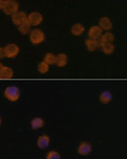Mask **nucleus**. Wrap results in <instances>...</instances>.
<instances>
[{
    "mask_svg": "<svg viewBox=\"0 0 127 159\" xmlns=\"http://www.w3.org/2000/svg\"><path fill=\"white\" fill-rule=\"evenodd\" d=\"M92 150H93V148H92L91 143L87 141H83L79 144L77 152L80 156H88L91 153Z\"/></svg>",
    "mask_w": 127,
    "mask_h": 159,
    "instance_id": "7",
    "label": "nucleus"
},
{
    "mask_svg": "<svg viewBox=\"0 0 127 159\" xmlns=\"http://www.w3.org/2000/svg\"><path fill=\"white\" fill-rule=\"evenodd\" d=\"M114 35L111 32H106L105 34H102L100 37V43H112L114 42Z\"/></svg>",
    "mask_w": 127,
    "mask_h": 159,
    "instance_id": "18",
    "label": "nucleus"
},
{
    "mask_svg": "<svg viewBox=\"0 0 127 159\" xmlns=\"http://www.w3.org/2000/svg\"><path fill=\"white\" fill-rule=\"evenodd\" d=\"M31 25L26 21L25 23H24V24H22L21 25L18 26V31L22 35H27V34H29V32L31 31Z\"/></svg>",
    "mask_w": 127,
    "mask_h": 159,
    "instance_id": "19",
    "label": "nucleus"
},
{
    "mask_svg": "<svg viewBox=\"0 0 127 159\" xmlns=\"http://www.w3.org/2000/svg\"><path fill=\"white\" fill-rule=\"evenodd\" d=\"M27 17H28V16H27V14L25 12L22 11H18L11 16L12 23L18 27L19 25L24 24L27 21Z\"/></svg>",
    "mask_w": 127,
    "mask_h": 159,
    "instance_id": "6",
    "label": "nucleus"
},
{
    "mask_svg": "<svg viewBox=\"0 0 127 159\" xmlns=\"http://www.w3.org/2000/svg\"><path fill=\"white\" fill-rule=\"evenodd\" d=\"M49 70V65L47 64L45 61H41L39 64H38V66H37V71L38 73H40L41 75H45V74H47Z\"/></svg>",
    "mask_w": 127,
    "mask_h": 159,
    "instance_id": "21",
    "label": "nucleus"
},
{
    "mask_svg": "<svg viewBox=\"0 0 127 159\" xmlns=\"http://www.w3.org/2000/svg\"><path fill=\"white\" fill-rule=\"evenodd\" d=\"M18 9H19V5L16 0H8L1 8V10L4 11V14L8 16H12L13 14H15L16 11H19Z\"/></svg>",
    "mask_w": 127,
    "mask_h": 159,
    "instance_id": "3",
    "label": "nucleus"
},
{
    "mask_svg": "<svg viewBox=\"0 0 127 159\" xmlns=\"http://www.w3.org/2000/svg\"><path fill=\"white\" fill-rule=\"evenodd\" d=\"M43 61H45L46 63L48 64L49 66L50 65H55L56 62V56L55 54H53V53L48 52L44 56Z\"/></svg>",
    "mask_w": 127,
    "mask_h": 159,
    "instance_id": "20",
    "label": "nucleus"
},
{
    "mask_svg": "<svg viewBox=\"0 0 127 159\" xmlns=\"http://www.w3.org/2000/svg\"><path fill=\"white\" fill-rule=\"evenodd\" d=\"M49 143H50V138L48 135L40 136V137H38L37 141H36L37 147L41 150H44V149L48 148Z\"/></svg>",
    "mask_w": 127,
    "mask_h": 159,
    "instance_id": "9",
    "label": "nucleus"
},
{
    "mask_svg": "<svg viewBox=\"0 0 127 159\" xmlns=\"http://www.w3.org/2000/svg\"><path fill=\"white\" fill-rule=\"evenodd\" d=\"M100 47H101V50L105 55L107 56H110L111 55L114 49H115V46L113 43H100Z\"/></svg>",
    "mask_w": 127,
    "mask_h": 159,
    "instance_id": "16",
    "label": "nucleus"
},
{
    "mask_svg": "<svg viewBox=\"0 0 127 159\" xmlns=\"http://www.w3.org/2000/svg\"><path fill=\"white\" fill-rule=\"evenodd\" d=\"M14 76V71L11 68L3 66L0 70V79H11Z\"/></svg>",
    "mask_w": 127,
    "mask_h": 159,
    "instance_id": "11",
    "label": "nucleus"
},
{
    "mask_svg": "<svg viewBox=\"0 0 127 159\" xmlns=\"http://www.w3.org/2000/svg\"><path fill=\"white\" fill-rule=\"evenodd\" d=\"M4 97L11 102H16L20 98L21 92L20 89L16 86H10L4 89Z\"/></svg>",
    "mask_w": 127,
    "mask_h": 159,
    "instance_id": "1",
    "label": "nucleus"
},
{
    "mask_svg": "<svg viewBox=\"0 0 127 159\" xmlns=\"http://www.w3.org/2000/svg\"><path fill=\"white\" fill-rule=\"evenodd\" d=\"M2 68H3V64H2V63H1V62H0V70L2 69Z\"/></svg>",
    "mask_w": 127,
    "mask_h": 159,
    "instance_id": "25",
    "label": "nucleus"
},
{
    "mask_svg": "<svg viewBox=\"0 0 127 159\" xmlns=\"http://www.w3.org/2000/svg\"><path fill=\"white\" fill-rule=\"evenodd\" d=\"M103 34V30L99 28L98 25H94V26H92L91 28L89 29V31H88V36L90 39L93 40H98L100 39V37Z\"/></svg>",
    "mask_w": 127,
    "mask_h": 159,
    "instance_id": "8",
    "label": "nucleus"
},
{
    "mask_svg": "<svg viewBox=\"0 0 127 159\" xmlns=\"http://www.w3.org/2000/svg\"><path fill=\"white\" fill-rule=\"evenodd\" d=\"M5 57V53H4V48L3 47H0V60L4 59Z\"/></svg>",
    "mask_w": 127,
    "mask_h": 159,
    "instance_id": "23",
    "label": "nucleus"
},
{
    "mask_svg": "<svg viewBox=\"0 0 127 159\" xmlns=\"http://www.w3.org/2000/svg\"><path fill=\"white\" fill-rule=\"evenodd\" d=\"M85 31V27H84L83 24H79V23H77V24H75L71 28V33L73 36H81L82 34Z\"/></svg>",
    "mask_w": 127,
    "mask_h": 159,
    "instance_id": "15",
    "label": "nucleus"
},
{
    "mask_svg": "<svg viewBox=\"0 0 127 159\" xmlns=\"http://www.w3.org/2000/svg\"><path fill=\"white\" fill-rule=\"evenodd\" d=\"M7 1H8V0H0V9L4 6V4H5V3H6Z\"/></svg>",
    "mask_w": 127,
    "mask_h": 159,
    "instance_id": "24",
    "label": "nucleus"
},
{
    "mask_svg": "<svg viewBox=\"0 0 127 159\" xmlns=\"http://www.w3.org/2000/svg\"><path fill=\"white\" fill-rule=\"evenodd\" d=\"M85 45H86V48L89 52H94L99 48V42L97 40L90 39L88 38L85 41Z\"/></svg>",
    "mask_w": 127,
    "mask_h": 159,
    "instance_id": "14",
    "label": "nucleus"
},
{
    "mask_svg": "<svg viewBox=\"0 0 127 159\" xmlns=\"http://www.w3.org/2000/svg\"><path fill=\"white\" fill-rule=\"evenodd\" d=\"M44 125V120L42 118H34L30 121V126L33 130H38L43 128Z\"/></svg>",
    "mask_w": 127,
    "mask_h": 159,
    "instance_id": "17",
    "label": "nucleus"
},
{
    "mask_svg": "<svg viewBox=\"0 0 127 159\" xmlns=\"http://www.w3.org/2000/svg\"><path fill=\"white\" fill-rule=\"evenodd\" d=\"M68 57L66 54L64 53H60L56 56V66L59 68H63L68 64Z\"/></svg>",
    "mask_w": 127,
    "mask_h": 159,
    "instance_id": "12",
    "label": "nucleus"
},
{
    "mask_svg": "<svg viewBox=\"0 0 127 159\" xmlns=\"http://www.w3.org/2000/svg\"><path fill=\"white\" fill-rule=\"evenodd\" d=\"M99 28L101 29L102 30H110L112 28V24H111V20L109 19V17L107 16H102L99 21Z\"/></svg>",
    "mask_w": 127,
    "mask_h": 159,
    "instance_id": "10",
    "label": "nucleus"
},
{
    "mask_svg": "<svg viewBox=\"0 0 127 159\" xmlns=\"http://www.w3.org/2000/svg\"><path fill=\"white\" fill-rule=\"evenodd\" d=\"M43 20V16L40 12L34 11L29 14L27 17V22L30 24L31 26H38L42 24Z\"/></svg>",
    "mask_w": 127,
    "mask_h": 159,
    "instance_id": "5",
    "label": "nucleus"
},
{
    "mask_svg": "<svg viewBox=\"0 0 127 159\" xmlns=\"http://www.w3.org/2000/svg\"><path fill=\"white\" fill-rule=\"evenodd\" d=\"M46 159H61V154L56 151H49L46 156Z\"/></svg>",
    "mask_w": 127,
    "mask_h": 159,
    "instance_id": "22",
    "label": "nucleus"
},
{
    "mask_svg": "<svg viewBox=\"0 0 127 159\" xmlns=\"http://www.w3.org/2000/svg\"><path fill=\"white\" fill-rule=\"evenodd\" d=\"M45 40V35L39 29H34L29 32V41L33 45H38V44L43 43Z\"/></svg>",
    "mask_w": 127,
    "mask_h": 159,
    "instance_id": "2",
    "label": "nucleus"
},
{
    "mask_svg": "<svg viewBox=\"0 0 127 159\" xmlns=\"http://www.w3.org/2000/svg\"><path fill=\"white\" fill-rule=\"evenodd\" d=\"M99 102L103 105H107V104H109L111 101L112 99V94L110 91H104L100 93V95L99 97Z\"/></svg>",
    "mask_w": 127,
    "mask_h": 159,
    "instance_id": "13",
    "label": "nucleus"
},
{
    "mask_svg": "<svg viewBox=\"0 0 127 159\" xmlns=\"http://www.w3.org/2000/svg\"><path fill=\"white\" fill-rule=\"evenodd\" d=\"M4 53H5V57L12 59L18 56L20 52V48L18 45L15 43H9L4 47Z\"/></svg>",
    "mask_w": 127,
    "mask_h": 159,
    "instance_id": "4",
    "label": "nucleus"
},
{
    "mask_svg": "<svg viewBox=\"0 0 127 159\" xmlns=\"http://www.w3.org/2000/svg\"><path fill=\"white\" fill-rule=\"evenodd\" d=\"M1 124H2V119L0 118V125H1Z\"/></svg>",
    "mask_w": 127,
    "mask_h": 159,
    "instance_id": "26",
    "label": "nucleus"
}]
</instances>
